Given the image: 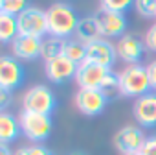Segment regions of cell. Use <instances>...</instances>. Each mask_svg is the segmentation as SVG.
Returning a JSON list of instances; mask_svg holds the SVG:
<instances>
[{
    "instance_id": "17",
    "label": "cell",
    "mask_w": 156,
    "mask_h": 155,
    "mask_svg": "<svg viewBox=\"0 0 156 155\" xmlns=\"http://www.w3.org/2000/svg\"><path fill=\"white\" fill-rule=\"evenodd\" d=\"M20 122L19 118H15L9 113H2L0 115V142L2 144H9L11 140H15L20 133Z\"/></svg>"
},
{
    "instance_id": "29",
    "label": "cell",
    "mask_w": 156,
    "mask_h": 155,
    "mask_svg": "<svg viewBox=\"0 0 156 155\" xmlns=\"http://www.w3.org/2000/svg\"><path fill=\"white\" fill-rule=\"evenodd\" d=\"M9 100H11V94H9V91L0 87V109H2V113L6 111V107H8Z\"/></svg>"
},
{
    "instance_id": "19",
    "label": "cell",
    "mask_w": 156,
    "mask_h": 155,
    "mask_svg": "<svg viewBox=\"0 0 156 155\" xmlns=\"http://www.w3.org/2000/svg\"><path fill=\"white\" fill-rule=\"evenodd\" d=\"M62 54H64L68 59H72L73 63L81 65V63L87 59V44L81 43L79 39H66V41H64Z\"/></svg>"
},
{
    "instance_id": "20",
    "label": "cell",
    "mask_w": 156,
    "mask_h": 155,
    "mask_svg": "<svg viewBox=\"0 0 156 155\" xmlns=\"http://www.w3.org/2000/svg\"><path fill=\"white\" fill-rule=\"evenodd\" d=\"M64 41H66V39H59V37H53V35H50L48 39H42L41 57L44 59V63L62 54V48H64Z\"/></svg>"
},
{
    "instance_id": "18",
    "label": "cell",
    "mask_w": 156,
    "mask_h": 155,
    "mask_svg": "<svg viewBox=\"0 0 156 155\" xmlns=\"http://www.w3.org/2000/svg\"><path fill=\"white\" fill-rule=\"evenodd\" d=\"M19 35V22L17 17L0 13V41L2 43H13V39Z\"/></svg>"
},
{
    "instance_id": "13",
    "label": "cell",
    "mask_w": 156,
    "mask_h": 155,
    "mask_svg": "<svg viewBox=\"0 0 156 155\" xmlns=\"http://www.w3.org/2000/svg\"><path fill=\"white\" fill-rule=\"evenodd\" d=\"M116 57H118L116 46L110 41L103 39V37L87 44V61H92V63L103 65L107 68H112L114 63H116Z\"/></svg>"
},
{
    "instance_id": "31",
    "label": "cell",
    "mask_w": 156,
    "mask_h": 155,
    "mask_svg": "<svg viewBox=\"0 0 156 155\" xmlns=\"http://www.w3.org/2000/svg\"><path fill=\"white\" fill-rule=\"evenodd\" d=\"M68 155H87L85 151H72V153H68Z\"/></svg>"
},
{
    "instance_id": "7",
    "label": "cell",
    "mask_w": 156,
    "mask_h": 155,
    "mask_svg": "<svg viewBox=\"0 0 156 155\" xmlns=\"http://www.w3.org/2000/svg\"><path fill=\"white\" fill-rule=\"evenodd\" d=\"M107 96L99 89H79L73 96V104L83 115L87 116H96L103 113L107 105Z\"/></svg>"
},
{
    "instance_id": "6",
    "label": "cell",
    "mask_w": 156,
    "mask_h": 155,
    "mask_svg": "<svg viewBox=\"0 0 156 155\" xmlns=\"http://www.w3.org/2000/svg\"><path fill=\"white\" fill-rule=\"evenodd\" d=\"M110 70L112 68H107L103 65H98V63L85 59L81 65H77L75 81L79 85V89H99Z\"/></svg>"
},
{
    "instance_id": "3",
    "label": "cell",
    "mask_w": 156,
    "mask_h": 155,
    "mask_svg": "<svg viewBox=\"0 0 156 155\" xmlns=\"http://www.w3.org/2000/svg\"><path fill=\"white\" fill-rule=\"evenodd\" d=\"M20 122V129L24 133V137L35 144L46 140L51 133V118L50 115H41V113H31V111H24L19 116Z\"/></svg>"
},
{
    "instance_id": "23",
    "label": "cell",
    "mask_w": 156,
    "mask_h": 155,
    "mask_svg": "<svg viewBox=\"0 0 156 155\" xmlns=\"http://www.w3.org/2000/svg\"><path fill=\"white\" fill-rule=\"evenodd\" d=\"M99 2H101V9L125 13V11L134 4V0H99Z\"/></svg>"
},
{
    "instance_id": "2",
    "label": "cell",
    "mask_w": 156,
    "mask_h": 155,
    "mask_svg": "<svg viewBox=\"0 0 156 155\" xmlns=\"http://www.w3.org/2000/svg\"><path fill=\"white\" fill-rule=\"evenodd\" d=\"M119 85H121V96L127 98H140L149 93L151 81L147 66L143 65H127L119 74Z\"/></svg>"
},
{
    "instance_id": "28",
    "label": "cell",
    "mask_w": 156,
    "mask_h": 155,
    "mask_svg": "<svg viewBox=\"0 0 156 155\" xmlns=\"http://www.w3.org/2000/svg\"><path fill=\"white\" fill-rule=\"evenodd\" d=\"M147 74H149V81H151V89L156 91V59L151 61L147 65Z\"/></svg>"
},
{
    "instance_id": "22",
    "label": "cell",
    "mask_w": 156,
    "mask_h": 155,
    "mask_svg": "<svg viewBox=\"0 0 156 155\" xmlns=\"http://www.w3.org/2000/svg\"><path fill=\"white\" fill-rule=\"evenodd\" d=\"M30 8V0H0V13L19 17L24 9Z\"/></svg>"
},
{
    "instance_id": "30",
    "label": "cell",
    "mask_w": 156,
    "mask_h": 155,
    "mask_svg": "<svg viewBox=\"0 0 156 155\" xmlns=\"http://www.w3.org/2000/svg\"><path fill=\"white\" fill-rule=\"evenodd\" d=\"M0 155H11V151H9V148H8V144H2V142H0Z\"/></svg>"
},
{
    "instance_id": "15",
    "label": "cell",
    "mask_w": 156,
    "mask_h": 155,
    "mask_svg": "<svg viewBox=\"0 0 156 155\" xmlns=\"http://www.w3.org/2000/svg\"><path fill=\"white\" fill-rule=\"evenodd\" d=\"M41 48H42V39L30 37V35H20V33L11 43L13 57L24 59V61H31V59L41 57Z\"/></svg>"
},
{
    "instance_id": "1",
    "label": "cell",
    "mask_w": 156,
    "mask_h": 155,
    "mask_svg": "<svg viewBox=\"0 0 156 155\" xmlns=\"http://www.w3.org/2000/svg\"><path fill=\"white\" fill-rule=\"evenodd\" d=\"M48 17V33L59 39H68L75 35V28L79 22L75 9L68 2H53L46 9Z\"/></svg>"
},
{
    "instance_id": "10",
    "label": "cell",
    "mask_w": 156,
    "mask_h": 155,
    "mask_svg": "<svg viewBox=\"0 0 156 155\" xmlns=\"http://www.w3.org/2000/svg\"><path fill=\"white\" fill-rule=\"evenodd\" d=\"M116 52H118V57L127 65H140L145 52V41L134 33H125L118 39Z\"/></svg>"
},
{
    "instance_id": "21",
    "label": "cell",
    "mask_w": 156,
    "mask_h": 155,
    "mask_svg": "<svg viewBox=\"0 0 156 155\" xmlns=\"http://www.w3.org/2000/svg\"><path fill=\"white\" fill-rule=\"evenodd\" d=\"M99 91L107 96V100H112V98L121 96V85H119V78H118L116 72H112V70L108 72V76L103 80Z\"/></svg>"
},
{
    "instance_id": "16",
    "label": "cell",
    "mask_w": 156,
    "mask_h": 155,
    "mask_svg": "<svg viewBox=\"0 0 156 155\" xmlns=\"http://www.w3.org/2000/svg\"><path fill=\"white\" fill-rule=\"evenodd\" d=\"M99 37H101V32H99V24H98L96 15L81 17L79 22H77V28H75V39H79L81 43L88 44Z\"/></svg>"
},
{
    "instance_id": "32",
    "label": "cell",
    "mask_w": 156,
    "mask_h": 155,
    "mask_svg": "<svg viewBox=\"0 0 156 155\" xmlns=\"http://www.w3.org/2000/svg\"><path fill=\"white\" fill-rule=\"evenodd\" d=\"M125 155H141L140 151H132V153H125Z\"/></svg>"
},
{
    "instance_id": "25",
    "label": "cell",
    "mask_w": 156,
    "mask_h": 155,
    "mask_svg": "<svg viewBox=\"0 0 156 155\" xmlns=\"http://www.w3.org/2000/svg\"><path fill=\"white\" fill-rule=\"evenodd\" d=\"M15 155H53V151H50L42 144H28V146L19 148L15 151Z\"/></svg>"
},
{
    "instance_id": "14",
    "label": "cell",
    "mask_w": 156,
    "mask_h": 155,
    "mask_svg": "<svg viewBox=\"0 0 156 155\" xmlns=\"http://www.w3.org/2000/svg\"><path fill=\"white\" fill-rule=\"evenodd\" d=\"M132 113L141 127H156V93H147L136 98Z\"/></svg>"
},
{
    "instance_id": "5",
    "label": "cell",
    "mask_w": 156,
    "mask_h": 155,
    "mask_svg": "<svg viewBox=\"0 0 156 155\" xmlns=\"http://www.w3.org/2000/svg\"><path fill=\"white\" fill-rule=\"evenodd\" d=\"M17 22H19V33L20 35L42 39L48 33V17H46L44 9L30 6L28 9H24L17 17Z\"/></svg>"
},
{
    "instance_id": "9",
    "label": "cell",
    "mask_w": 156,
    "mask_h": 155,
    "mask_svg": "<svg viewBox=\"0 0 156 155\" xmlns=\"http://www.w3.org/2000/svg\"><path fill=\"white\" fill-rule=\"evenodd\" d=\"M96 19H98V24H99V32H101V37H121L125 35V30H127V19H125V13H118V11H108V9H99L94 13Z\"/></svg>"
},
{
    "instance_id": "11",
    "label": "cell",
    "mask_w": 156,
    "mask_h": 155,
    "mask_svg": "<svg viewBox=\"0 0 156 155\" xmlns=\"http://www.w3.org/2000/svg\"><path fill=\"white\" fill-rule=\"evenodd\" d=\"M145 140H147V137H145L143 129L138 126H125L114 135V146L121 155L140 151L141 146L145 144Z\"/></svg>"
},
{
    "instance_id": "8",
    "label": "cell",
    "mask_w": 156,
    "mask_h": 155,
    "mask_svg": "<svg viewBox=\"0 0 156 155\" xmlns=\"http://www.w3.org/2000/svg\"><path fill=\"white\" fill-rule=\"evenodd\" d=\"M44 72L46 78L53 83H64L68 80H75L77 74V63H73L72 59H68L64 54L50 59L44 63Z\"/></svg>"
},
{
    "instance_id": "26",
    "label": "cell",
    "mask_w": 156,
    "mask_h": 155,
    "mask_svg": "<svg viewBox=\"0 0 156 155\" xmlns=\"http://www.w3.org/2000/svg\"><path fill=\"white\" fill-rule=\"evenodd\" d=\"M143 41H145V48H147V50L156 52V22L147 30V33H145Z\"/></svg>"
},
{
    "instance_id": "12",
    "label": "cell",
    "mask_w": 156,
    "mask_h": 155,
    "mask_svg": "<svg viewBox=\"0 0 156 155\" xmlns=\"http://www.w3.org/2000/svg\"><path fill=\"white\" fill-rule=\"evenodd\" d=\"M24 81V66L13 55L0 57V87L2 89H17Z\"/></svg>"
},
{
    "instance_id": "24",
    "label": "cell",
    "mask_w": 156,
    "mask_h": 155,
    "mask_svg": "<svg viewBox=\"0 0 156 155\" xmlns=\"http://www.w3.org/2000/svg\"><path fill=\"white\" fill-rule=\"evenodd\" d=\"M134 8L145 19L156 17V0H134Z\"/></svg>"
},
{
    "instance_id": "27",
    "label": "cell",
    "mask_w": 156,
    "mask_h": 155,
    "mask_svg": "<svg viewBox=\"0 0 156 155\" xmlns=\"http://www.w3.org/2000/svg\"><path fill=\"white\" fill-rule=\"evenodd\" d=\"M140 153H141V155H156V135L147 137V140H145V144L141 146Z\"/></svg>"
},
{
    "instance_id": "4",
    "label": "cell",
    "mask_w": 156,
    "mask_h": 155,
    "mask_svg": "<svg viewBox=\"0 0 156 155\" xmlns=\"http://www.w3.org/2000/svg\"><path fill=\"white\" fill-rule=\"evenodd\" d=\"M55 94L46 85H33L22 96V109L41 115H50L55 109Z\"/></svg>"
}]
</instances>
